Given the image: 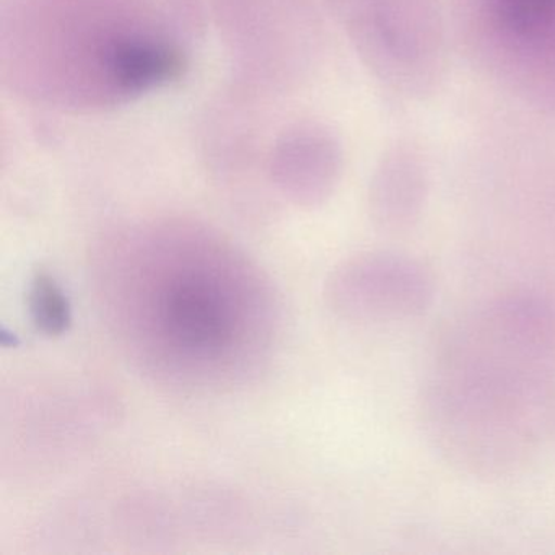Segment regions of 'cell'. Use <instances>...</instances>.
Segmentation results:
<instances>
[{"label": "cell", "instance_id": "2", "mask_svg": "<svg viewBox=\"0 0 555 555\" xmlns=\"http://www.w3.org/2000/svg\"><path fill=\"white\" fill-rule=\"evenodd\" d=\"M327 305L356 323L404 321L427 313L435 300V279L417 259L370 251L340 262L326 282Z\"/></svg>", "mask_w": 555, "mask_h": 555}, {"label": "cell", "instance_id": "3", "mask_svg": "<svg viewBox=\"0 0 555 555\" xmlns=\"http://www.w3.org/2000/svg\"><path fill=\"white\" fill-rule=\"evenodd\" d=\"M28 310L37 330L50 337L66 333L73 321L66 294L47 272H38L31 279Z\"/></svg>", "mask_w": 555, "mask_h": 555}, {"label": "cell", "instance_id": "4", "mask_svg": "<svg viewBox=\"0 0 555 555\" xmlns=\"http://www.w3.org/2000/svg\"><path fill=\"white\" fill-rule=\"evenodd\" d=\"M499 4L505 24L519 34L544 27L555 15V0H500Z\"/></svg>", "mask_w": 555, "mask_h": 555}, {"label": "cell", "instance_id": "1", "mask_svg": "<svg viewBox=\"0 0 555 555\" xmlns=\"http://www.w3.org/2000/svg\"><path fill=\"white\" fill-rule=\"evenodd\" d=\"M103 292L129 349L155 375L190 386L242 378L275 330L268 282L214 240L160 236L105 249Z\"/></svg>", "mask_w": 555, "mask_h": 555}]
</instances>
